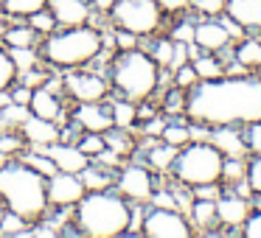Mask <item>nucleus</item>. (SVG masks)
Here are the masks:
<instances>
[{
	"instance_id": "nucleus-38",
	"label": "nucleus",
	"mask_w": 261,
	"mask_h": 238,
	"mask_svg": "<svg viewBox=\"0 0 261 238\" xmlns=\"http://www.w3.org/2000/svg\"><path fill=\"white\" fill-rule=\"evenodd\" d=\"M76 146H79L82 152H85L87 157L93 160L98 152H104V148H107V143H104V135H101V132H82V137L76 140Z\"/></svg>"
},
{
	"instance_id": "nucleus-32",
	"label": "nucleus",
	"mask_w": 261,
	"mask_h": 238,
	"mask_svg": "<svg viewBox=\"0 0 261 238\" xmlns=\"http://www.w3.org/2000/svg\"><path fill=\"white\" fill-rule=\"evenodd\" d=\"M31 115V109L25 104H14L9 101L6 107L0 109V129H20L25 124V118Z\"/></svg>"
},
{
	"instance_id": "nucleus-42",
	"label": "nucleus",
	"mask_w": 261,
	"mask_h": 238,
	"mask_svg": "<svg viewBox=\"0 0 261 238\" xmlns=\"http://www.w3.org/2000/svg\"><path fill=\"white\" fill-rule=\"evenodd\" d=\"M247 188L255 193V196H261V154H255L253 160H250V165H247Z\"/></svg>"
},
{
	"instance_id": "nucleus-27",
	"label": "nucleus",
	"mask_w": 261,
	"mask_h": 238,
	"mask_svg": "<svg viewBox=\"0 0 261 238\" xmlns=\"http://www.w3.org/2000/svg\"><path fill=\"white\" fill-rule=\"evenodd\" d=\"M177 152H180V148L169 146V143H163V140H160L158 146H149V152H146L149 168H152V171H160V174H163V171H169L171 165H174Z\"/></svg>"
},
{
	"instance_id": "nucleus-35",
	"label": "nucleus",
	"mask_w": 261,
	"mask_h": 238,
	"mask_svg": "<svg viewBox=\"0 0 261 238\" xmlns=\"http://www.w3.org/2000/svg\"><path fill=\"white\" fill-rule=\"evenodd\" d=\"M17 68H14V59L9 53V48L0 42V90H12V84L17 81Z\"/></svg>"
},
{
	"instance_id": "nucleus-50",
	"label": "nucleus",
	"mask_w": 261,
	"mask_h": 238,
	"mask_svg": "<svg viewBox=\"0 0 261 238\" xmlns=\"http://www.w3.org/2000/svg\"><path fill=\"white\" fill-rule=\"evenodd\" d=\"M113 6H115V0H93V9H96V12H101V14H107Z\"/></svg>"
},
{
	"instance_id": "nucleus-8",
	"label": "nucleus",
	"mask_w": 261,
	"mask_h": 238,
	"mask_svg": "<svg viewBox=\"0 0 261 238\" xmlns=\"http://www.w3.org/2000/svg\"><path fill=\"white\" fill-rule=\"evenodd\" d=\"M62 90L76 104H93V101H107L113 87H110V79H104L96 70L76 68L62 73Z\"/></svg>"
},
{
	"instance_id": "nucleus-41",
	"label": "nucleus",
	"mask_w": 261,
	"mask_h": 238,
	"mask_svg": "<svg viewBox=\"0 0 261 238\" xmlns=\"http://www.w3.org/2000/svg\"><path fill=\"white\" fill-rule=\"evenodd\" d=\"M225 3L227 0H191L188 6L194 12H199L202 17H219V14H225Z\"/></svg>"
},
{
	"instance_id": "nucleus-29",
	"label": "nucleus",
	"mask_w": 261,
	"mask_h": 238,
	"mask_svg": "<svg viewBox=\"0 0 261 238\" xmlns=\"http://www.w3.org/2000/svg\"><path fill=\"white\" fill-rule=\"evenodd\" d=\"M17 160H23V163L29 165V168L40 171V174L45 176V180H48L51 174H57V165H54V160L45 154V148H34V146H29V148H25V152L17 157Z\"/></svg>"
},
{
	"instance_id": "nucleus-12",
	"label": "nucleus",
	"mask_w": 261,
	"mask_h": 238,
	"mask_svg": "<svg viewBox=\"0 0 261 238\" xmlns=\"http://www.w3.org/2000/svg\"><path fill=\"white\" fill-rule=\"evenodd\" d=\"M65 93L62 90H54V87L42 84V87H34V96H31V104L29 109L34 115H40V118H48L54 121V124L62 126L65 121H68V107H65Z\"/></svg>"
},
{
	"instance_id": "nucleus-34",
	"label": "nucleus",
	"mask_w": 261,
	"mask_h": 238,
	"mask_svg": "<svg viewBox=\"0 0 261 238\" xmlns=\"http://www.w3.org/2000/svg\"><path fill=\"white\" fill-rule=\"evenodd\" d=\"M0 148H3L9 157H20V154L29 148V143L20 135V129H0Z\"/></svg>"
},
{
	"instance_id": "nucleus-33",
	"label": "nucleus",
	"mask_w": 261,
	"mask_h": 238,
	"mask_svg": "<svg viewBox=\"0 0 261 238\" xmlns=\"http://www.w3.org/2000/svg\"><path fill=\"white\" fill-rule=\"evenodd\" d=\"M14 59V68L17 73H25V70H34L42 65V56H40V48H9Z\"/></svg>"
},
{
	"instance_id": "nucleus-43",
	"label": "nucleus",
	"mask_w": 261,
	"mask_h": 238,
	"mask_svg": "<svg viewBox=\"0 0 261 238\" xmlns=\"http://www.w3.org/2000/svg\"><path fill=\"white\" fill-rule=\"evenodd\" d=\"M171 81H174L177 90H188V87H194L199 79H197V73H194L191 62H188V65H182V68L174 70V79H171Z\"/></svg>"
},
{
	"instance_id": "nucleus-6",
	"label": "nucleus",
	"mask_w": 261,
	"mask_h": 238,
	"mask_svg": "<svg viewBox=\"0 0 261 238\" xmlns=\"http://www.w3.org/2000/svg\"><path fill=\"white\" fill-rule=\"evenodd\" d=\"M222 168H225V154L211 140H194L182 146L174 157V180L182 188H199L211 182H222Z\"/></svg>"
},
{
	"instance_id": "nucleus-31",
	"label": "nucleus",
	"mask_w": 261,
	"mask_h": 238,
	"mask_svg": "<svg viewBox=\"0 0 261 238\" xmlns=\"http://www.w3.org/2000/svg\"><path fill=\"white\" fill-rule=\"evenodd\" d=\"M160 140L174 146V148L188 146V143H191V126L180 124V121H169V124L163 126V132H160Z\"/></svg>"
},
{
	"instance_id": "nucleus-44",
	"label": "nucleus",
	"mask_w": 261,
	"mask_h": 238,
	"mask_svg": "<svg viewBox=\"0 0 261 238\" xmlns=\"http://www.w3.org/2000/svg\"><path fill=\"white\" fill-rule=\"evenodd\" d=\"M138 40H141V37L129 34V31H124V28H113V48H118V51H132V48H138Z\"/></svg>"
},
{
	"instance_id": "nucleus-24",
	"label": "nucleus",
	"mask_w": 261,
	"mask_h": 238,
	"mask_svg": "<svg viewBox=\"0 0 261 238\" xmlns=\"http://www.w3.org/2000/svg\"><path fill=\"white\" fill-rule=\"evenodd\" d=\"M191 68L197 73L199 81H211V79H222L225 76V62L216 53H199L197 59H191Z\"/></svg>"
},
{
	"instance_id": "nucleus-15",
	"label": "nucleus",
	"mask_w": 261,
	"mask_h": 238,
	"mask_svg": "<svg viewBox=\"0 0 261 238\" xmlns=\"http://www.w3.org/2000/svg\"><path fill=\"white\" fill-rule=\"evenodd\" d=\"M45 154L54 160L57 171H68V174H82V171L90 165V157H87L76 143L57 140V143H51V146H45Z\"/></svg>"
},
{
	"instance_id": "nucleus-30",
	"label": "nucleus",
	"mask_w": 261,
	"mask_h": 238,
	"mask_svg": "<svg viewBox=\"0 0 261 238\" xmlns=\"http://www.w3.org/2000/svg\"><path fill=\"white\" fill-rule=\"evenodd\" d=\"M104 143H107V148H113V152L121 154L124 160L135 152V140H132V135H126V129H118V126H113V129L104 132Z\"/></svg>"
},
{
	"instance_id": "nucleus-22",
	"label": "nucleus",
	"mask_w": 261,
	"mask_h": 238,
	"mask_svg": "<svg viewBox=\"0 0 261 238\" xmlns=\"http://www.w3.org/2000/svg\"><path fill=\"white\" fill-rule=\"evenodd\" d=\"M42 9H48V0H0V12L6 20H29Z\"/></svg>"
},
{
	"instance_id": "nucleus-28",
	"label": "nucleus",
	"mask_w": 261,
	"mask_h": 238,
	"mask_svg": "<svg viewBox=\"0 0 261 238\" xmlns=\"http://www.w3.org/2000/svg\"><path fill=\"white\" fill-rule=\"evenodd\" d=\"M233 59L244 65L247 70H258L261 73V40H242L233 51Z\"/></svg>"
},
{
	"instance_id": "nucleus-7",
	"label": "nucleus",
	"mask_w": 261,
	"mask_h": 238,
	"mask_svg": "<svg viewBox=\"0 0 261 238\" xmlns=\"http://www.w3.org/2000/svg\"><path fill=\"white\" fill-rule=\"evenodd\" d=\"M163 14L160 0H115L107 17L113 28H124L135 37H152L163 25Z\"/></svg>"
},
{
	"instance_id": "nucleus-23",
	"label": "nucleus",
	"mask_w": 261,
	"mask_h": 238,
	"mask_svg": "<svg viewBox=\"0 0 261 238\" xmlns=\"http://www.w3.org/2000/svg\"><path fill=\"white\" fill-rule=\"evenodd\" d=\"M79 176H82V182H85L87 191H107V188L115 185V171L104 168V165L93 163V160H90V165H87Z\"/></svg>"
},
{
	"instance_id": "nucleus-37",
	"label": "nucleus",
	"mask_w": 261,
	"mask_h": 238,
	"mask_svg": "<svg viewBox=\"0 0 261 238\" xmlns=\"http://www.w3.org/2000/svg\"><path fill=\"white\" fill-rule=\"evenodd\" d=\"M247 176V165L242 163V157H225V168H222V182L227 185H239Z\"/></svg>"
},
{
	"instance_id": "nucleus-20",
	"label": "nucleus",
	"mask_w": 261,
	"mask_h": 238,
	"mask_svg": "<svg viewBox=\"0 0 261 238\" xmlns=\"http://www.w3.org/2000/svg\"><path fill=\"white\" fill-rule=\"evenodd\" d=\"M211 143H214L225 157H244V154L250 152L247 140H244V135L236 129V126H214Z\"/></svg>"
},
{
	"instance_id": "nucleus-52",
	"label": "nucleus",
	"mask_w": 261,
	"mask_h": 238,
	"mask_svg": "<svg viewBox=\"0 0 261 238\" xmlns=\"http://www.w3.org/2000/svg\"><path fill=\"white\" fill-rule=\"evenodd\" d=\"M6 210L9 207H6V202H3V196H0V219H3V213H6Z\"/></svg>"
},
{
	"instance_id": "nucleus-16",
	"label": "nucleus",
	"mask_w": 261,
	"mask_h": 238,
	"mask_svg": "<svg viewBox=\"0 0 261 238\" xmlns=\"http://www.w3.org/2000/svg\"><path fill=\"white\" fill-rule=\"evenodd\" d=\"M194 42L199 45V51L205 53H219L225 51L227 45H230V34H227V28L222 25V20H202V23L194 25Z\"/></svg>"
},
{
	"instance_id": "nucleus-1",
	"label": "nucleus",
	"mask_w": 261,
	"mask_h": 238,
	"mask_svg": "<svg viewBox=\"0 0 261 238\" xmlns=\"http://www.w3.org/2000/svg\"><path fill=\"white\" fill-rule=\"evenodd\" d=\"M186 115L205 126H247L261 121V76H222L186 90Z\"/></svg>"
},
{
	"instance_id": "nucleus-11",
	"label": "nucleus",
	"mask_w": 261,
	"mask_h": 238,
	"mask_svg": "<svg viewBox=\"0 0 261 238\" xmlns=\"http://www.w3.org/2000/svg\"><path fill=\"white\" fill-rule=\"evenodd\" d=\"M48 188V204L51 207H76L82 196L87 193L85 182H82L79 174H68V171H57L45 180Z\"/></svg>"
},
{
	"instance_id": "nucleus-9",
	"label": "nucleus",
	"mask_w": 261,
	"mask_h": 238,
	"mask_svg": "<svg viewBox=\"0 0 261 238\" xmlns=\"http://www.w3.org/2000/svg\"><path fill=\"white\" fill-rule=\"evenodd\" d=\"M141 232L149 238H188L191 235V221L182 210L171 207H149L143 213Z\"/></svg>"
},
{
	"instance_id": "nucleus-40",
	"label": "nucleus",
	"mask_w": 261,
	"mask_h": 238,
	"mask_svg": "<svg viewBox=\"0 0 261 238\" xmlns=\"http://www.w3.org/2000/svg\"><path fill=\"white\" fill-rule=\"evenodd\" d=\"M29 25H31V28H34L40 37H45V34H51V31L59 28L57 20H54V14L48 12V9H42V12L31 14V17H29Z\"/></svg>"
},
{
	"instance_id": "nucleus-25",
	"label": "nucleus",
	"mask_w": 261,
	"mask_h": 238,
	"mask_svg": "<svg viewBox=\"0 0 261 238\" xmlns=\"http://www.w3.org/2000/svg\"><path fill=\"white\" fill-rule=\"evenodd\" d=\"M188 221L197 224L199 230H211L216 224V199H194L188 210Z\"/></svg>"
},
{
	"instance_id": "nucleus-51",
	"label": "nucleus",
	"mask_w": 261,
	"mask_h": 238,
	"mask_svg": "<svg viewBox=\"0 0 261 238\" xmlns=\"http://www.w3.org/2000/svg\"><path fill=\"white\" fill-rule=\"evenodd\" d=\"M9 160H12V157H9V154L3 152V148H0V165H3V163H9Z\"/></svg>"
},
{
	"instance_id": "nucleus-45",
	"label": "nucleus",
	"mask_w": 261,
	"mask_h": 238,
	"mask_svg": "<svg viewBox=\"0 0 261 238\" xmlns=\"http://www.w3.org/2000/svg\"><path fill=\"white\" fill-rule=\"evenodd\" d=\"M244 140H247V148H250L253 154H261V121H255V124H247Z\"/></svg>"
},
{
	"instance_id": "nucleus-3",
	"label": "nucleus",
	"mask_w": 261,
	"mask_h": 238,
	"mask_svg": "<svg viewBox=\"0 0 261 238\" xmlns=\"http://www.w3.org/2000/svg\"><path fill=\"white\" fill-rule=\"evenodd\" d=\"M40 56L51 70H76L87 68L104 51V34L93 23L73 25V28H57L40 40Z\"/></svg>"
},
{
	"instance_id": "nucleus-5",
	"label": "nucleus",
	"mask_w": 261,
	"mask_h": 238,
	"mask_svg": "<svg viewBox=\"0 0 261 238\" xmlns=\"http://www.w3.org/2000/svg\"><path fill=\"white\" fill-rule=\"evenodd\" d=\"M160 70L163 68L149 56V51H118L110 59V87L118 98L146 104L160 87Z\"/></svg>"
},
{
	"instance_id": "nucleus-18",
	"label": "nucleus",
	"mask_w": 261,
	"mask_h": 238,
	"mask_svg": "<svg viewBox=\"0 0 261 238\" xmlns=\"http://www.w3.org/2000/svg\"><path fill=\"white\" fill-rule=\"evenodd\" d=\"M247 216H250V202L244 196H239V191L216 199V219H219V224L239 230L247 221Z\"/></svg>"
},
{
	"instance_id": "nucleus-53",
	"label": "nucleus",
	"mask_w": 261,
	"mask_h": 238,
	"mask_svg": "<svg viewBox=\"0 0 261 238\" xmlns=\"http://www.w3.org/2000/svg\"><path fill=\"white\" fill-rule=\"evenodd\" d=\"M258 34H261V31H258ZM258 40H261V37H258Z\"/></svg>"
},
{
	"instance_id": "nucleus-14",
	"label": "nucleus",
	"mask_w": 261,
	"mask_h": 238,
	"mask_svg": "<svg viewBox=\"0 0 261 238\" xmlns=\"http://www.w3.org/2000/svg\"><path fill=\"white\" fill-rule=\"evenodd\" d=\"M70 118L82 126L85 132H107L113 129V112H110V104L104 101H93V104H76Z\"/></svg>"
},
{
	"instance_id": "nucleus-46",
	"label": "nucleus",
	"mask_w": 261,
	"mask_h": 238,
	"mask_svg": "<svg viewBox=\"0 0 261 238\" xmlns=\"http://www.w3.org/2000/svg\"><path fill=\"white\" fill-rule=\"evenodd\" d=\"M171 40L174 42H194V20H182L171 28Z\"/></svg>"
},
{
	"instance_id": "nucleus-39",
	"label": "nucleus",
	"mask_w": 261,
	"mask_h": 238,
	"mask_svg": "<svg viewBox=\"0 0 261 238\" xmlns=\"http://www.w3.org/2000/svg\"><path fill=\"white\" fill-rule=\"evenodd\" d=\"M171 53H174V40H171V37L169 40H154L152 48H149V56L166 70H169V65H171Z\"/></svg>"
},
{
	"instance_id": "nucleus-49",
	"label": "nucleus",
	"mask_w": 261,
	"mask_h": 238,
	"mask_svg": "<svg viewBox=\"0 0 261 238\" xmlns=\"http://www.w3.org/2000/svg\"><path fill=\"white\" fill-rule=\"evenodd\" d=\"M191 0H160V6H163V12H180V9H186Z\"/></svg>"
},
{
	"instance_id": "nucleus-10",
	"label": "nucleus",
	"mask_w": 261,
	"mask_h": 238,
	"mask_svg": "<svg viewBox=\"0 0 261 238\" xmlns=\"http://www.w3.org/2000/svg\"><path fill=\"white\" fill-rule=\"evenodd\" d=\"M113 188L129 204H149V199L154 193V176L143 165H121Z\"/></svg>"
},
{
	"instance_id": "nucleus-26",
	"label": "nucleus",
	"mask_w": 261,
	"mask_h": 238,
	"mask_svg": "<svg viewBox=\"0 0 261 238\" xmlns=\"http://www.w3.org/2000/svg\"><path fill=\"white\" fill-rule=\"evenodd\" d=\"M110 112H113V126L129 132L138 124V104L126 101V98H113L110 101Z\"/></svg>"
},
{
	"instance_id": "nucleus-21",
	"label": "nucleus",
	"mask_w": 261,
	"mask_h": 238,
	"mask_svg": "<svg viewBox=\"0 0 261 238\" xmlns=\"http://www.w3.org/2000/svg\"><path fill=\"white\" fill-rule=\"evenodd\" d=\"M40 40L42 37L29 25V20H12V25H6L0 34V42L6 48H37Z\"/></svg>"
},
{
	"instance_id": "nucleus-17",
	"label": "nucleus",
	"mask_w": 261,
	"mask_h": 238,
	"mask_svg": "<svg viewBox=\"0 0 261 238\" xmlns=\"http://www.w3.org/2000/svg\"><path fill=\"white\" fill-rule=\"evenodd\" d=\"M20 135L25 137V143H29V146L45 148V146H51V143L59 140V124H54V121L40 118V115L31 112L29 118H25V124L20 126Z\"/></svg>"
},
{
	"instance_id": "nucleus-2",
	"label": "nucleus",
	"mask_w": 261,
	"mask_h": 238,
	"mask_svg": "<svg viewBox=\"0 0 261 238\" xmlns=\"http://www.w3.org/2000/svg\"><path fill=\"white\" fill-rule=\"evenodd\" d=\"M132 204L115 188L87 191L70 213V224L85 238H118L129 232Z\"/></svg>"
},
{
	"instance_id": "nucleus-19",
	"label": "nucleus",
	"mask_w": 261,
	"mask_h": 238,
	"mask_svg": "<svg viewBox=\"0 0 261 238\" xmlns=\"http://www.w3.org/2000/svg\"><path fill=\"white\" fill-rule=\"evenodd\" d=\"M225 14L236 20L244 31H261V0H227Z\"/></svg>"
},
{
	"instance_id": "nucleus-4",
	"label": "nucleus",
	"mask_w": 261,
	"mask_h": 238,
	"mask_svg": "<svg viewBox=\"0 0 261 238\" xmlns=\"http://www.w3.org/2000/svg\"><path fill=\"white\" fill-rule=\"evenodd\" d=\"M0 196L9 210L23 216L29 224H37L48 216V188L45 176L40 171L29 168L23 160L12 157L9 163L0 165Z\"/></svg>"
},
{
	"instance_id": "nucleus-36",
	"label": "nucleus",
	"mask_w": 261,
	"mask_h": 238,
	"mask_svg": "<svg viewBox=\"0 0 261 238\" xmlns=\"http://www.w3.org/2000/svg\"><path fill=\"white\" fill-rule=\"evenodd\" d=\"M29 230V221L23 216H17L14 210H6L3 219H0V235H25Z\"/></svg>"
},
{
	"instance_id": "nucleus-48",
	"label": "nucleus",
	"mask_w": 261,
	"mask_h": 238,
	"mask_svg": "<svg viewBox=\"0 0 261 238\" xmlns=\"http://www.w3.org/2000/svg\"><path fill=\"white\" fill-rule=\"evenodd\" d=\"M222 25L227 28V34H230V40H236V42H239V40L244 37V28H242V25H239L233 17H225V20H222Z\"/></svg>"
},
{
	"instance_id": "nucleus-13",
	"label": "nucleus",
	"mask_w": 261,
	"mask_h": 238,
	"mask_svg": "<svg viewBox=\"0 0 261 238\" xmlns=\"http://www.w3.org/2000/svg\"><path fill=\"white\" fill-rule=\"evenodd\" d=\"M48 12L54 14L59 28L87 25L93 20V6L87 0H48Z\"/></svg>"
},
{
	"instance_id": "nucleus-47",
	"label": "nucleus",
	"mask_w": 261,
	"mask_h": 238,
	"mask_svg": "<svg viewBox=\"0 0 261 238\" xmlns=\"http://www.w3.org/2000/svg\"><path fill=\"white\" fill-rule=\"evenodd\" d=\"M242 232L247 238H261V207L255 210V213L247 216V221L242 224Z\"/></svg>"
}]
</instances>
